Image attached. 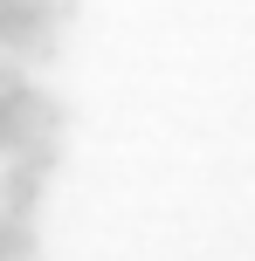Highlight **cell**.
Listing matches in <instances>:
<instances>
[{
  "instance_id": "obj_2",
  "label": "cell",
  "mask_w": 255,
  "mask_h": 261,
  "mask_svg": "<svg viewBox=\"0 0 255 261\" xmlns=\"http://www.w3.org/2000/svg\"><path fill=\"white\" fill-rule=\"evenodd\" d=\"M0 261H35V220L0 213Z\"/></svg>"
},
{
  "instance_id": "obj_1",
  "label": "cell",
  "mask_w": 255,
  "mask_h": 261,
  "mask_svg": "<svg viewBox=\"0 0 255 261\" xmlns=\"http://www.w3.org/2000/svg\"><path fill=\"white\" fill-rule=\"evenodd\" d=\"M41 199H49V172L28 165V158H0V213H14V220H35Z\"/></svg>"
}]
</instances>
